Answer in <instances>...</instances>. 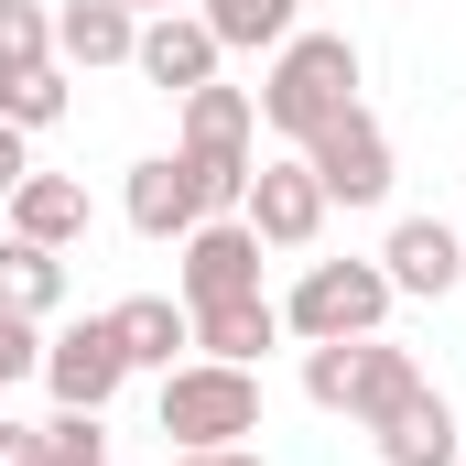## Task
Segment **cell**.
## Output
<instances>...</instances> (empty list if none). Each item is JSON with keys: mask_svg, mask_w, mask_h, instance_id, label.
I'll return each instance as SVG.
<instances>
[{"mask_svg": "<svg viewBox=\"0 0 466 466\" xmlns=\"http://www.w3.org/2000/svg\"><path fill=\"white\" fill-rule=\"evenodd\" d=\"M249 109H260V130H282V141L304 152L337 109H358V44L348 33H293V44H271V76L249 87Z\"/></svg>", "mask_w": 466, "mask_h": 466, "instance_id": "obj_1", "label": "cell"}, {"mask_svg": "<svg viewBox=\"0 0 466 466\" xmlns=\"http://www.w3.org/2000/svg\"><path fill=\"white\" fill-rule=\"evenodd\" d=\"M260 141V109H249V87H185L174 98V152H185V174H196V207L207 218H238V196H249V152Z\"/></svg>", "mask_w": 466, "mask_h": 466, "instance_id": "obj_2", "label": "cell"}, {"mask_svg": "<svg viewBox=\"0 0 466 466\" xmlns=\"http://www.w3.org/2000/svg\"><path fill=\"white\" fill-rule=\"evenodd\" d=\"M152 423H163L174 456L249 445V434H260V369H238V358H174L163 390H152Z\"/></svg>", "mask_w": 466, "mask_h": 466, "instance_id": "obj_3", "label": "cell"}, {"mask_svg": "<svg viewBox=\"0 0 466 466\" xmlns=\"http://www.w3.org/2000/svg\"><path fill=\"white\" fill-rule=\"evenodd\" d=\"M423 390V358L390 348V337H337V348H304V401L315 412H348V423H380Z\"/></svg>", "mask_w": 466, "mask_h": 466, "instance_id": "obj_4", "label": "cell"}, {"mask_svg": "<svg viewBox=\"0 0 466 466\" xmlns=\"http://www.w3.org/2000/svg\"><path fill=\"white\" fill-rule=\"evenodd\" d=\"M390 271L380 260H304V282L282 293V337L304 348H337V337H380L390 326Z\"/></svg>", "mask_w": 466, "mask_h": 466, "instance_id": "obj_5", "label": "cell"}, {"mask_svg": "<svg viewBox=\"0 0 466 466\" xmlns=\"http://www.w3.org/2000/svg\"><path fill=\"white\" fill-rule=\"evenodd\" d=\"M304 163H315L326 207H380L390 196V130H380V109H337L304 141Z\"/></svg>", "mask_w": 466, "mask_h": 466, "instance_id": "obj_6", "label": "cell"}, {"mask_svg": "<svg viewBox=\"0 0 466 466\" xmlns=\"http://www.w3.org/2000/svg\"><path fill=\"white\" fill-rule=\"evenodd\" d=\"M44 390H55V412H109L130 390V358H119L109 315H76V326L44 337Z\"/></svg>", "mask_w": 466, "mask_h": 466, "instance_id": "obj_7", "label": "cell"}, {"mask_svg": "<svg viewBox=\"0 0 466 466\" xmlns=\"http://www.w3.org/2000/svg\"><path fill=\"white\" fill-rule=\"evenodd\" d=\"M238 218L260 228V249H315L337 207H326L315 163H304V152H282V163H249V196H238Z\"/></svg>", "mask_w": 466, "mask_h": 466, "instance_id": "obj_8", "label": "cell"}, {"mask_svg": "<svg viewBox=\"0 0 466 466\" xmlns=\"http://www.w3.org/2000/svg\"><path fill=\"white\" fill-rule=\"evenodd\" d=\"M174 293H185V304L260 293V228H249V218H196V228L174 238Z\"/></svg>", "mask_w": 466, "mask_h": 466, "instance_id": "obj_9", "label": "cell"}, {"mask_svg": "<svg viewBox=\"0 0 466 466\" xmlns=\"http://www.w3.org/2000/svg\"><path fill=\"white\" fill-rule=\"evenodd\" d=\"M218 66H228V55H218L207 11H152V22H141V44H130V76H141V87H163V98L207 87Z\"/></svg>", "mask_w": 466, "mask_h": 466, "instance_id": "obj_10", "label": "cell"}, {"mask_svg": "<svg viewBox=\"0 0 466 466\" xmlns=\"http://www.w3.org/2000/svg\"><path fill=\"white\" fill-rule=\"evenodd\" d=\"M380 271H390V293L445 304V293L466 282V228H445V218H401V228L380 238Z\"/></svg>", "mask_w": 466, "mask_h": 466, "instance_id": "obj_11", "label": "cell"}, {"mask_svg": "<svg viewBox=\"0 0 466 466\" xmlns=\"http://www.w3.org/2000/svg\"><path fill=\"white\" fill-rule=\"evenodd\" d=\"M369 445H380V466H466V412L423 380L401 412H380V423H369Z\"/></svg>", "mask_w": 466, "mask_h": 466, "instance_id": "obj_12", "label": "cell"}, {"mask_svg": "<svg viewBox=\"0 0 466 466\" xmlns=\"http://www.w3.org/2000/svg\"><path fill=\"white\" fill-rule=\"evenodd\" d=\"M109 337L119 358H130V380L152 369H174V358H196V315H185V293H130V304H109Z\"/></svg>", "mask_w": 466, "mask_h": 466, "instance_id": "obj_13", "label": "cell"}, {"mask_svg": "<svg viewBox=\"0 0 466 466\" xmlns=\"http://www.w3.org/2000/svg\"><path fill=\"white\" fill-rule=\"evenodd\" d=\"M119 218L141 238H185L207 207H196V174H185V152H152V163H130V185H119Z\"/></svg>", "mask_w": 466, "mask_h": 466, "instance_id": "obj_14", "label": "cell"}, {"mask_svg": "<svg viewBox=\"0 0 466 466\" xmlns=\"http://www.w3.org/2000/svg\"><path fill=\"white\" fill-rule=\"evenodd\" d=\"M196 315V358H238V369H260V358L282 348V304L271 293H228V304H185Z\"/></svg>", "mask_w": 466, "mask_h": 466, "instance_id": "obj_15", "label": "cell"}, {"mask_svg": "<svg viewBox=\"0 0 466 466\" xmlns=\"http://www.w3.org/2000/svg\"><path fill=\"white\" fill-rule=\"evenodd\" d=\"M0 228L44 238V249H76V238H87V185H76V174H22L11 207H0Z\"/></svg>", "mask_w": 466, "mask_h": 466, "instance_id": "obj_16", "label": "cell"}, {"mask_svg": "<svg viewBox=\"0 0 466 466\" xmlns=\"http://www.w3.org/2000/svg\"><path fill=\"white\" fill-rule=\"evenodd\" d=\"M130 44H141V11H119V0H66L55 11V55L66 66H130Z\"/></svg>", "mask_w": 466, "mask_h": 466, "instance_id": "obj_17", "label": "cell"}, {"mask_svg": "<svg viewBox=\"0 0 466 466\" xmlns=\"http://www.w3.org/2000/svg\"><path fill=\"white\" fill-rule=\"evenodd\" d=\"M0 304L44 326V315L66 304V249H44V238H11V228H0Z\"/></svg>", "mask_w": 466, "mask_h": 466, "instance_id": "obj_18", "label": "cell"}, {"mask_svg": "<svg viewBox=\"0 0 466 466\" xmlns=\"http://www.w3.org/2000/svg\"><path fill=\"white\" fill-rule=\"evenodd\" d=\"M196 11H207L218 55H271V44L304 33V0H196Z\"/></svg>", "mask_w": 466, "mask_h": 466, "instance_id": "obj_19", "label": "cell"}, {"mask_svg": "<svg viewBox=\"0 0 466 466\" xmlns=\"http://www.w3.org/2000/svg\"><path fill=\"white\" fill-rule=\"evenodd\" d=\"M66 109H76V98H66V66H22V76H0V119H11V130H55Z\"/></svg>", "mask_w": 466, "mask_h": 466, "instance_id": "obj_20", "label": "cell"}, {"mask_svg": "<svg viewBox=\"0 0 466 466\" xmlns=\"http://www.w3.org/2000/svg\"><path fill=\"white\" fill-rule=\"evenodd\" d=\"M22 66H55V11L44 0H0V76Z\"/></svg>", "mask_w": 466, "mask_h": 466, "instance_id": "obj_21", "label": "cell"}, {"mask_svg": "<svg viewBox=\"0 0 466 466\" xmlns=\"http://www.w3.org/2000/svg\"><path fill=\"white\" fill-rule=\"evenodd\" d=\"M44 466H109L98 412H55V423H44Z\"/></svg>", "mask_w": 466, "mask_h": 466, "instance_id": "obj_22", "label": "cell"}, {"mask_svg": "<svg viewBox=\"0 0 466 466\" xmlns=\"http://www.w3.org/2000/svg\"><path fill=\"white\" fill-rule=\"evenodd\" d=\"M22 380H44V326L0 304V390H22Z\"/></svg>", "mask_w": 466, "mask_h": 466, "instance_id": "obj_23", "label": "cell"}, {"mask_svg": "<svg viewBox=\"0 0 466 466\" xmlns=\"http://www.w3.org/2000/svg\"><path fill=\"white\" fill-rule=\"evenodd\" d=\"M22 174H33V130H11V119H0V207H11V185H22Z\"/></svg>", "mask_w": 466, "mask_h": 466, "instance_id": "obj_24", "label": "cell"}, {"mask_svg": "<svg viewBox=\"0 0 466 466\" xmlns=\"http://www.w3.org/2000/svg\"><path fill=\"white\" fill-rule=\"evenodd\" d=\"M0 466H44V423H11L0 412Z\"/></svg>", "mask_w": 466, "mask_h": 466, "instance_id": "obj_25", "label": "cell"}, {"mask_svg": "<svg viewBox=\"0 0 466 466\" xmlns=\"http://www.w3.org/2000/svg\"><path fill=\"white\" fill-rule=\"evenodd\" d=\"M174 466H260L249 445H207V456H174Z\"/></svg>", "mask_w": 466, "mask_h": 466, "instance_id": "obj_26", "label": "cell"}, {"mask_svg": "<svg viewBox=\"0 0 466 466\" xmlns=\"http://www.w3.org/2000/svg\"><path fill=\"white\" fill-rule=\"evenodd\" d=\"M119 11H141V22H152V11H185V0H119Z\"/></svg>", "mask_w": 466, "mask_h": 466, "instance_id": "obj_27", "label": "cell"}, {"mask_svg": "<svg viewBox=\"0 0 466 466\" xmlns=\"http://www.w3.org/2000/svg\"><path fill=\"white\" fill-rule=\"evenodd\" d=\"M0 412H11V390H0Z\"/></svg>", "mask_w": 466, "mask_h": 466, "instance_id": "obj_28", "label": "cell"}]
</instances>
